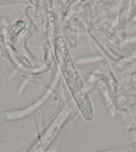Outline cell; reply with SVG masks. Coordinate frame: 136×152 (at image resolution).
<instances>
[{
  "label": "cell",
  "mask_w": 136,
  "mask_h": 152,
  "mask_svg": "<svg viewBox=\"0 0 136 152\" xmlns=\"http://www.w3.org/2000/svg\"><path fill=\"white\" fill-rule=\"evenodd\" d=\"M99 152H136V142L132 143L130 145L121 146L118 148H114V149H110L106 151H102Z\"/></svg>",
  "instance_id": "7a4b0ae2"
},
{
  "label": "cell",
  "mask_w": 136,
  "mask_h": 152,
  "mask_svg": "<svg viewBox=\"0 0 136 152\" xmlns=\"http://www.w3.org/2000/svg\"><path fill=\"white\" fill-rule=\"evenodd\" d=\"M51 39L54 46V54L59 63L62 75L67 84L78 110L87 121L93 119V107L81 78L75 68L71 54L62 37L61 28L57 19L52 17Z\"/></svg>",
  "instance_id": "6da1fadb"
}]
</instances>
